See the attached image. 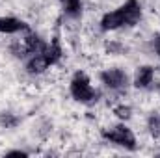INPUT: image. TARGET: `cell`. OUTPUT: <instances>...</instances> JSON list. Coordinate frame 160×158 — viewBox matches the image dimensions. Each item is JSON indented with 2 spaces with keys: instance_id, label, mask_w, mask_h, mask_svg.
I'll return each instance as SVG.
<instances>
[{
  "instance_id": "4fadbf2b",
  "label": "cell",
  "mask_w": 160,
  "mask_h": 158,
  "mask_svg": "<svg viewBox=\"0 0 160 158\" xmlns=\"http://www.w3.org/2000/svg\"><path fill=\"white\" fill-rule=\"evenodd\" d=\"M17 123H19V119L15 117V114H11V112H2L0 114V126L13 128Z\"/></svg>"
},
{
  "instance_id": "8992f818",
  "label": "cell",
  "mask_w": 160,
  "mask_h": 158,
  "mask_svg": "<svg viewBox=\"0 0 160 158\" xmlns=\"http://www.w3.org/2000/svg\"><path fill=\"white\" fill-rule=\"evenodd\" d=\"M19 32H28V24L17 17H0V34L13 36Z\"/></svg>"
},
{
  "instance_id": "5bb4252c",
  "label": "cell",
  "mask_w": 160,
  "mask_h": 158,
  "mask_svg": "<svg viewBox=\"0 0 160 158\" xmlns=\"http://www.w3.org/2000/svg\"><path fill=\"white\" fill-rule=\"evenodd\" d=\"M114 114H116V117L127 121V119H130V116H132V108L128 104H119V106L114 108Z\"/></svg>"
},
{
  "instance_id": "8fae6325",
  "label": "cell",
  "mask_w": 160,
  "mask_h": 158,
  "mask_svg": "<svg viewBox=\"0 0 160 158\" xmlns=\"http://www.w3.org/2000/svg\"><path fill=\"white\" fill-rule=\"evenodd\" d=\"M45 69H48V65H47V62L43 60V56L39 54H32L30 58H28V62H26V71L30 73V75H41Z\"/></svg>"
},
{
  "instance_id": "30bf717a",
  "label": "cell",
  "mask_w": 160,
  "mask_h": 158,
  "mask_svg": "<svg viewBox=\"0 0 160 158\" xmlns=\"http://www.w3.org/2000/svg\"><path fill=\"white\" fill-rule=\"evenodd\" d=\"M62 9H63L65 17L78 19L80 15H82V11H84V4H82V0H63Z\"/></svg>"
},
{
  "instance_id": "9a60e30c",
  "label": "cell",
  "mask_w": 160,
  "mask_h": 158,
  "mask_svg": "<svg viewBox=\"0 0 160 158\" xmlns=\"http://www.w3.org/2000/svg\"><path fill=\"white\" fill-rule=\"evenodd\" d=\"M6 156H28V153H24V151H9V153H6Z\"/></svg>"
},
{
  "instance_id": "7a4b0ae2",
  "label": "cell",
  "mask_w": 160,
  "mask_h": 158,
  "mask_svg": "<svg viewBox=\"0 0 160 158\" xmlns=\"http://www.w3.org/2000/svg\"><path fill=\"white\" fill-rule=\"evenodd\" d=\"M102 138L118 147L123 149H128V151H134L136 149V136L134 132L127 126V125H114V126H108L102 130Z\"/></svg>"
},
{
  "instance_id": "5b68a950",
  "label": "cell",
  "mask_w": 160,
  "mask_h": 158,
  "mask_svg": "<svg viewBox=\"0 0 160 158\" xmlns=\"http://www.w3.org/2000/svg\"><path fill=\"white\" fill-rule=\"evenodd\" d=\"M123 26H127V24H125V17H123L121 7L104 13L101 19V30L102 32H114V30H119Z\"/></svg>"
},
{
  "instance_id": "277c9868",
  "label": "cell",
  "mask_w": 160,
  "mask_h": 158,
  "mask_svg": "<svg viewBox=\"0 0 160 158\" xmlns=\"http://www.w3.org/2000/svg\"><path fill=\"white\" fill-rule=\"evenodd\" d=\"M119 7H121V11H123V15H125L127 28L136 26L140 22V19H142V4L138 0H127L125 4H121Z\"/></svg>"
},
{
  "instance_id": "6da1fadb",
  "label": "cell",
  "mask_w": 160,
  "mask_h": 158,
  "mask_svg": "<svg viewBox=\"0 0 160 158\" xmlns=\"http://www.w3.org/2000/svg\"><path fill=\"white\" fill-rule=\"evenodd\" d=\"M69 91H71V97L80 104H89V102L97 101V95H99L97 89L91 86V80L88 78V75L80 73V71L71 78Z\"/></svg>"
},
{
  "instance_id": "52a82bcc",
  "label": "cell",
  "mask_w": 160,
  "mask_h": 158,
  "mask_svg": "<svg viewBox=\"0 0 160 158\" xmlns=\"http://www.w3.org/2000/svg\"><path fill=\"white\" fill-rule=\"evenodd\" d=\"M153 80H155V67H151V65H142V67L136 69V73H134V86H136L138 89H147V87H151Z\"/></svg>"
},
{
  "instance_id": "9c48e42d",
  "label": "cell",
  "mask_w": 160,
  "mask_h": 158,
  "mask_svg": "<svg viewBox=\"0 0 160 158\" xmlns=\"http://www.w3.org/2000/svg\"><path fill=\"white\" fill-rule=\"evenodd\" d=\"M41 56H43V60L47 62V65H48V67H52V65H56V63L62 60L63 50H62V47H60V43H58V41H52L50 45H47V47H45V50L41 52Z\"/></svg>"
},
{
  "instance_id": "ba28073f",
  "label": "cell",
  "mask_w": 160,
  "mask_h": 158,
  "mask_svg": "<svg viewBox=\"0 0 160 158\" xmlns=\"http://www.w3.org/2000/svg\"><path fill=\"white\" fill-rule=\"evenodd\" d=\"M22 45H24V50H26V54H39L45 50V47H47V43L41 39V36L38 34H34V32H28L26 34V37L22 39Z\"/></svg>"
},
{
  "instance_id": "2e32d148",
  "label": "cell",
  "mask_w": 160,
  "mask_h": 158,
  "mask_svg": "<svg viewBox=\"0 0 160 158\" xmlns=\"http://www.w3.org/2000/svg\"><path fill=\"white\" fill-rule=\"evenodd\" d=\"M153 47H155V52L160 56V36H157V37H155V41H153Z\"/></svg>"
},
{
  "instance_id": "7c38bea8",
  "label": "cell",
  "mask_w": 160,
  "mask_h": 158,
  "mask_svg": "<svg viewBox=\"0 0 160 158\" xmlns=\"http://www.w3.org/2000/svg\"><path fill=\"white\" fill-rule=\"evenodd\" d=\"M147 128H149V132H151L153 138H158L160 136V114H153V116L149 117Z\"/></svg>"
},
{
  "instance_id": "3957f363",
  "label": "cell",
  "mask_w": 160,
  "mask_h": 158,
  "mask_svg": "<svg viewBox=\"0 0 160 158\" xmlns=\"http://www.w3.org/2000/svg\"><path fill=\"white\" fill-rule=\"evenodd\" d=\"M101 82L104 84V87H108L112 91H123L130 86V78H128L127 71H123L119 67L104 69L101 73Z\"/></svg>"
}]
</instances>
